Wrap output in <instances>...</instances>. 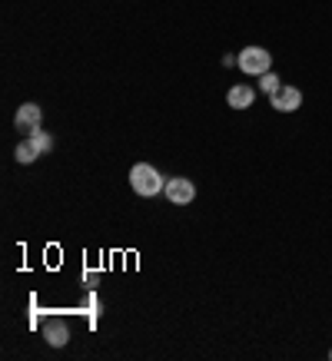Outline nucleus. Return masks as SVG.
Masks as SVG:
<instances>
[{
  "mask_svg": "<svg viewBox=\"0 0 332 361\" xmlns=\"http://www.w3.org/2000/svg\"><path fill=\"white\" fill-rule=\"evenodd\" d=\"M130 186L136 196H156V192H163L166 183L150 163H136L130 169Z\"/></svg>",
  "mask_w": 332,
  "mask_h": 361,
  "instance_id": "obj_1",
  "label": "nucleus"
},
{
  "mask_svg": "<svg viewBox=\"0 0 332 361\" xmlns=\"http://www.w3.org/2000/svg\"><path fill=\"white\" fill-rule=\"evenodd\" d=\"M236 66L243 70L246 77H263V73H269V66H273V54L263 50V47H243L236 54Z\"/></svg>",
  "mask_w": 332,
  "mask_h": 361,
  "instance_id": "obj_2",
  "label": "nucleus"
},
{
  "mask_svg": "<svg viewBox=\"0 0 332 361\" xmlns=\"http://www.w3.org/2000/svg\"><path fill=\"white\" fill-rule=\"evenodd\" d=\"M269 106L276 113H296L299 106H302V93H299L296 87H286V83H283V87L269 97Z\"/></svg>",
  "mask_w": 332,
  "mask_h": 361,
  "instance_id": "obj_3",
  "label": "nucleus"
},
{
  "mask_svg": "<svg viewBox=\"0 0 332 361\" xmlns=\"http://www.w3.org/2000/svg\"><path fill=\"white\" fill-rule=\"evenodd\" d=\"M163 192L173 206H186V202H193V196H196V186H193L189 179H183V176H177V179H170L163 186Z\"/></svg>",
  "mask_w": 332,
  "mask_h": 361,
  "instance_id": "obj_4",
  "label": "nucleus"
},
{
  "mask_svg": "<svg viewBox=\"0 0 332 361\" xmlns=\"http://www.w3.org/2000/svg\"><path fill=\"white\" fill-rule=\"evenodd\" d=\"M40 116H44V113H40V106H37V103H23L20 110H17V116H13V126L30 136V133L40 130Z\"/></svg>",
  "mask_w": 332,
  "mask_h": 361,
  "instance_id": "obj_5",
  "label": "nucleus"
},
{
  "mask_svg": "<svg viewBox=\"0 0 332 361\" xmlns=\"http://www.w3.org/2000/svg\"><path fill=\"white\" fill-rule=\"evenodd\" d=\"M226 103H230L232 110H249L256 103V90L249 87V83H236V87H230V93H226Z\"/></svg>",
  "mask_w": 332,
  "mask_h": 361,
  "instance_id": "obj_6",
  "label": "nucleus"
},
{
  "mask_svg": "<svg viewBox=\"0 0 332 361\" xmlns=\"http://www.w3.org/2000/svg\"><path fill=\"white\" fill-rule=\"evenodd\" d=\"M44 338H47V345H50V348H64L66 341H70V329H66L60 318H54V322H47Z\"/></svg>",
  "mask_w": 332,
  "mask_h": 361,
  "instance_id": "obj_7",
  "label": "nucleus"
},
{
  "mask_svg": "<svg viewBox=\"0 0 332 361\" xmlns=\"http://www.w3.org/2000/svg\"><path fill=\"white\" fill-rule=\"evenodd\" d=\"M13 156H17V163L20 166H30V163H37V159H40V149H37V142L30 140V136H27V140H20L17 142V149H13Z\"/></svg>",
  "mask_w": 332,
  "mask_h": 361,
  "instance_id": "obj_8",
  "label": "nucleus"
},
{
  "mask_svg": "<svg viewBox=\"0 0 332 361\" xmlns=\"http://www.w3.org/2000/svg\"><path fill=\"white\" fill-rule=\"evenodd\" d=\"M279 87H283V80H279L276 73H273V70H269V73H263V77H259V90H263L266 97H273V93H276Z\"/></svg>",
  "mask_w": 332,
  "mask_h": 361,
  "instance_id": "obj_9",
  "label": "nucleus"
},
{
  "mask_svg": "<svg viewBox=\"0 0 332 361\" xmlns=\"http://www.w3.org/2000/svg\"><path fill=\"white\" fill-rule=\"evenodd\" d=\"M30 140L37 142V149H40V153H50V149H54V140H50V133H44V130L30 133Z\"/></svg>",
  "mask_w": 332,
  "mask_h": 361,
  "instance_id": "obj_10",
  "label": "nucleus"
},
{
  "mask_svg": "<svg viewBox=\"0 0 332 361\" xmlns=\"http://www.w3.org/2000/svg\"><path fill=\"white\" fill-rule=\"evenodd\" d=\"M329 358H332V348H329Z\"/></svg>",
  "mask_w": 332,
  "mask_h": 361,
  "instance_id": "obj_11",
  "label": "nucleus"
}]
</instances>
